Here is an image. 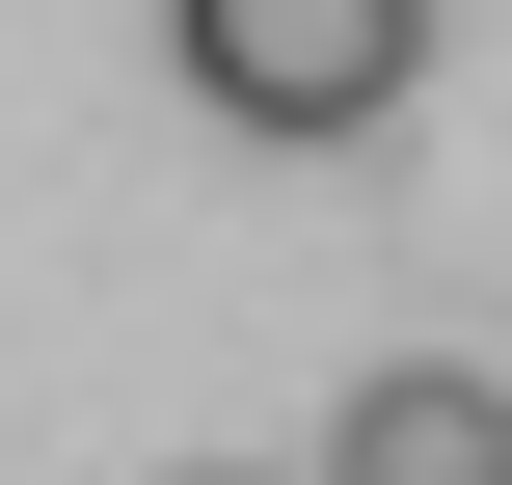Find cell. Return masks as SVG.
Here are the masks:
<instances>
[{
    "label": "cell",
    "mask_w": 512,
    "mask_h": 485,
    "mask_svg": "<svg viewBox=\"0 0 512 485\" xmlns=\"http://www.w3.org/2000/svg\"><path fill=\"white\" fill-rule=\"evenodd\" d=\"M162 27H189V108H243V135H378L432 54V0H162Z\"/></svg>",
    "instance_id": "1"
},
{
    "label": "cell",
    "mask_w": 512,
    "mask_h": 485,
    "mask_svg": "<svg viewBox=\"0 0 512 485\" xmlns=\"http://www.w3.org/2000/svg\"><path fill=\"white\" fill-rule=\"evenodd\" d=\"M324 485H512V405H486V378H351Z\"/></svg>",
    "instance_id": "2"
}]
</instances>
